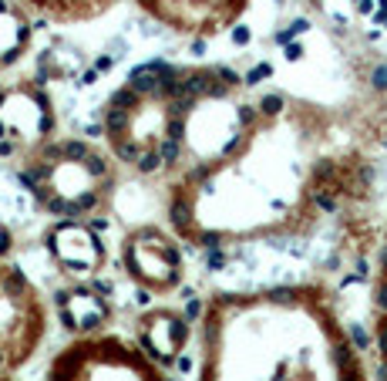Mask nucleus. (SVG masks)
Returning a JSON list of instances; mask_svg holds the SVG:
<instances>
[{
	"mask_svg": "<svg viewBox=\"0 0 387 381\" xmlns=\"http://www.w3.org/2000/svg\"><path fill=\"white\" fill-rule=\"evenodd\" d=\"M34 20H48L54 27H74L111 14L121 0H20Z\"/></svg>",
	"mask_w": 387,
	"mask_h": 381,
	"instance_id": "obj_14",
	"label": "nucleus"
},
{
	"mask_svg": "<svg viewBox=\"0 0 387 381\" xmlns=\"http://www.w3.org/2000/svg\"><path fill=\"white\" fill-rule=\"evenodd\" d=\"M57 139L54 95L37 78L0 85V162L20 169L34 152Z\"/></svg>",
	"mask_w": 387,
	"mask_h": 381,
	"instance_id": "obj_7",
	"label": "nucleus"
},
{
	"mask_svg": "<svg viewBox=\"0 0 387 381\" xmlns=\"http://www.w3.org/2000/svg\"><path fill=\"white\" fill-rule=\"evenodd\" d=\"M250 98V74L233 65L155 61L104 98L98 132L125 173L165 189L226 152Z\"/></svg>",
	"mask_w": 387,
	"mask_h": 381,
	"instance_id": "obj_3",
	"label": "nucleus"
},
{
	"mask_svg": "<svg viewBox=\"0 0 387 381\" xmlns=\"http://www.w3.org/2000/svg\"><path fill=\"white\" fill-rule=\"evenodd\" d=\"M118 267L142 294L168 297L185 283V243L158 223H135L118 240Z\"/></svg>",
	"mask_w": 387,
	"mask_h": 381,
	"instance_id": "obj_8",
	"label": "nucleus"
},
{
	"mask_svg": "<svg viewBox=\"0 0 387 381\" xmlns=\"http://www.w3.org/2000/svg\"><path fill=\"white\" fill-rule=\"evenodd\" d=\"M0 381H20V378H11V375H0Z\"/></svg>",
	"mask_w": 387,
	"mask_h": 381,
	"instance_id": "obj_16",
	"label": "nucleus"
},
{
	"mask_svg": "<svg viewBox=\"0 0 387 381\" xmlns=\"http://www.w3.org/2000/svg\"><path fill=\"white\" fill-rule=\"evenodd\" d=\"M34 48V14L20 0H0V74L14 71Z\"/></svg>",
	"mask_w": 387,
	"mask_h": 381,
	"instance_id": "obj_13",
	"label": "nucleus"
},
{
	"mask_svg": "<svg viewBox=\"0 0 387 381\" xmlns=\"http://www.w3.org/2000/svg\"><path fill=\"white\" fill-rule=\"evenodd\" d=\"M41 246L57 274L67 280H98L108 267V246L95 223L50 220L41 233Z\"/></svg>",
	"mask_w": 387,
	"mask_h": 381,
	"instance_id": "obj_10",
	"label": "nucleus"
},
{
	"mask_svg": "<svg viewBox=\"0 0 387 381\" xmlns=\"http://www.w3.org/2000/svg\"><path fill=\"white\" fill-rule=\"evenodd\" d=\"M252 98L226 152L162 189L165 226L196 253L303 240L364 199L370 159L351 115L250 74Z\"/></svg>",
	"mask_w": 387,
	"mask_h": 381,
	"instance_id": "obj_1",
	"label": "nucleus"
},
{
	"mask_svg": "<svg viewBox=\"0 0 387 381\" xmlns=\"http://www.w3.org/2000/svg\"><path fill=\"white\" fill-rule=\"evenodd\" d=\"M132 337L142 345L149 358H155L162 368H172L196 341V324L179 307L158 304V307H149L135 317Z\"/></svg>",
	"mask_w": 387,
	"mask_h": 381,
	"instance_id": "obj_11",
	"label": "nucleus"
},
{
	"mask_svg": "<svg viewBox=\"0 0 387 381\" xmlns=\"http://www.w3.org/2000/svg\"><path fill=\"white\" fill-rule=\"evenodd\" d=\"M50 304H54V317L61 321L67 337L101 334L115 321V307L95 280H67Z\"/></svg>",
	"mask_w": 387,
	"mask_h": 381,
	"instance_id": "obj_12",
	"label": "nucleus"
},
{
	"mask_svg": "<svg viewBox=\"0 0 387 381\" xmlns=\"http://www.w3.org/2000/svg\"><path fill=\"white\" fill-rule=\"evenodd\" d=\"M162 31L182 41H219L250 14L252 0H132Z\"/></svg>",
	"mask_w": 387,
	"mask_h": 381,
	"instance_id": "obj_9",
	"label": "nucleus"
},
{
	"mask_svg": "<svg viewBox=\"0 0 387 381\" xmlns=\"http://www.w3.org/2000/svg\"><path fill=\"white\" fill-rule=\"evenodd\" d=\"M54 304L14 260H0V375L17 378L48 341Z\"/></svg>",
	"mask_w": 387,
	"mask_h": 381,
	"instance_id": "obj_6",
	"label": "nucleus"
},
{
	"mask_svg": "<svg viewBox=\"0 0 387 381\" xmlns=\"http://www.w3.org/2000/svg\"><path fill=\"white\" fill-rule=\"evenodd\" d=\"M118 175L121 166L108 145L78 135H57L17 169L24 192L44 216L81 223H95L111 213Z\"/></svg>",
	"mask_w": 387,
	"mask_h": 381,
	"instance_id": "obj_4",
	"label": "nucleus"
},
{
	"mask_svg": "<svg viewBox=\"0 0 387 381\" xmlns=\"http://www.w3.org/2000/svg\"><path fill=\"white\" fill-rule=\"evenodd\" d=\"M196 381H370V371L334 294L297 280L205 294Z\"/></svg>",
	"mask_w": 387,
	"mask_h": 381,
	"instance_id": "obj_2",
	"label": "nucleus"
},
{
	"mask_svg": "<svg viewBox=\"0 0 387 381\" xmlns=\"http://www.w3.org/2000/svg\"><path fill=\"white\" fill-rule=\"evenodd\" d=\"M44 381H172L168 368L149 358L128 334L101 330L67 337L54 351Z\"/></svg>",
	"mask_w": 387,
	"mask_h": 381,
	"instance_id": "obj_5",
	"label": "nucleus"
},
{
	"mask_svg": "<svg viewBox=\"0 0 387 381\" xmlns=\"http://www.w3.org/2000/svg\"><path fill=\"white\" fill-rule=\"evenodd\" d=\"M14 246H17V240H14V233H11V226L0 220V260H11Z\"/></svg>",
	"mask_w": 387,
	"mask_h": 381,
	"instance_id": "obj_15",
	"label": "nucleus"
}]
</instances>
